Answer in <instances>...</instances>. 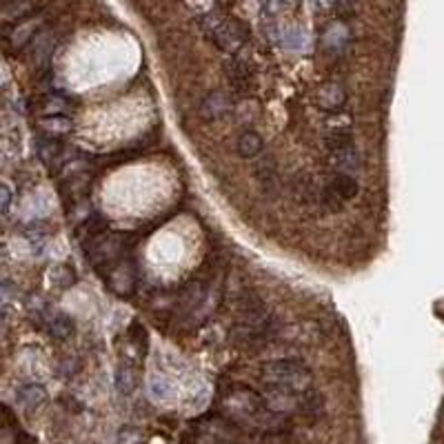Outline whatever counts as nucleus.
I'll use <instances>...</instances> for the list:
<instances>
[{
  "label": "nucleus",
  "instance_id": "f257e3e1",
  "mask_svg": "<svg viewBox=\"0 0 444 444\" xmlns=\"http://www.w3.org/2000/svg\"><path fill=\"white\" fill-rule=\"evenodd\" d=\"M262 378L271 386H285L294 391H307L311 382V371L300 360H271L260 367Z\"/></svg>",
  "mask_w": 444,
  "mask_h": 444
},
{
  "label": "nucleus",
  "instance_id": "f03ea898",
  "mask_svg": "<svg viewBox=\"0 0 444 444\" xmlns=\"http://www.w3.org/2000/svg\"><path fill=\"white\" fill-rule=\"evenodd\" d=\"M202 30L214 38L218 49L227 53H238L242 45L247 43V32L240 22L222 18L218 13H204L202 16Z\"/></svg>",
  "mask_w": 444,
  "mask_h": 444
},
{
  "label": "nucleus",
  "instance_id": "7ed1b4c3",
  "mask_svg": "<svg viewBox=\"0 0 444 444\" xmlns=\"http://www.w3.org/2000/svg\"><path fill=\"white\" fill-rule=\"evenodd\" d=\"M358 193V183L353 176H344V174H338L336 178L331 180L329 187L325 189L322 193V200L327 207H331V209H340V207L346 202L355 198Z\"/></svg>",
  "mask_w": 444,
  "mask_h": 444
},
{
  "label": "nucleus",
  "instance_id": "20e7f679",
  "mask_svg": "<svg viewBox=\"0 0 444 444\" xmlns=\"http://www.w3.org/2000/svg\"><path fill=\"white\" fill-rule=\"evenodd\" d=\"M346 103V91L338 82H325V85L315 91V105L322 109L325 114H336Z\"/></svg>",
  "mask_w": 444,
  "mask_h": 444
},
{
  "label": "nucleus",
  "instance_id": "39448f33",
  "mask_svg": "<svg viewBox=\"0 0 444 444\" xmlns=\"http://www.w3.org/2000/svg\"><path fill=\"white\" fill-rule=\"evenodd\" d=\"M329 162L338 174L353 176L360 169V154H358V149L351 145V147H344V149H338V151H331Z\"/></svg>",
  "mask_w": 444,
  "mask_h": 444
},
{
  "label": "nucleus",
  "instance_id": "423d86ee",
  "mask_svg": "<svg viewBox=\"0 0 444 444\" xmlns=\"http://www.w3.org/2000/svg\"><path fill=\"white\" fill-rule=\"evenodd\" d=\"M229 111H231V98H229L227 93H222V91H214V93H209V96H207V98H204L202 107H200L202 118H209V120L227 116Z\"/></svg>",
  "mask_w": 444,
  "mask_h": 444
},
{
  "label": "nucleus",
  "instance_id": "0eeeda50",
  "mask_svg": "<svg viewBox=\"0 0 444 444\" xmlns=\"http://www.w3.org/2000/svg\"><path fill=\"white\" fill-rule=\"evenodd\" d=\"M47 402V388L43 384H25L20 386L18 391V405L25 409V411H36L38 407H43Z\"/></svg>",
  "mask_w": 444,
  "mask_h": 444
},
{
  "label": "nucleus",
  "instance_id": "6e6552de",
  "mask_svg": "<svg viewBox=\"0 0 444 444\" xmlns=\"http://www.w3.org/2000/svg\"><path fill=\"white\" fill-rule=\"evenodd\" d=\"M229 82H231V87L235 91H240V93H247L249 89H252L254 76H252L249 67L242 60H233L229 65Z\"/></svg>",
  "mask_w": 444,
  "mask_h": 444
},
{
  "label": "nucleus",
  "instance_id": "1a4fd4ad",
  "mask_svg": "<svg viewBox=\"0 0 444 444\" xmlns=\"http://www.w3.org/2000/svg\"><path fill=\"white\" fill-rule=\"evenodd\" d=\"M63 154H65V143L60 141V138L47 136V138H40L38 141V156L45 164L58 162Z\"/></svg>",
  "mask_w": 444,
  "mask_h": 444
},
{
  "label": "nucleus",
  "instance_id": "9d476101",
  "mask_svg": "<svg viewBox=\"0 0 444 444\" xmlns=\"http://www.w3.org/2000/svg\"><path fill=\"white\" fill-rule=\"evenodd\" d=\"M114 384H116V391L124 398H129L136 386H138V378H136V369L127 363H122L118 369H116V378H114Z\"/></svg>",
  "mask_w": 444,
  "mask_h": 444
},
{
  "label": "nucleus",
  "instance_id": "9b49d317",
  "mask_svg": "<svg viewBox=\"0 0 444 444\" xmlns=\"http://www.w3.org/2000/svg\"><path fill=\"white\" fill-rule=\"evenodd\" d=\"M235 147H238V154L242 158H256V156H260L262 147H265V141H262V136L258 131H242L238 136Z\"/></svg>",
  "mask_w": 444,
  "mask_h": 444
},
{
  "label": "nucleus",
  "instance_id": "f8f14e48",
  "mask_svg": "<svg viewBox=\"0 0 444 444\" xmlns=\"http://www.w3.org/2000/svg\"><path fill=\"white\" fill-rule=\"evenodd\" d=\"M47 329L56 340H69L74 336L76 325L67 313H53L47 320Z\"/></svg>",
  "mask_w": 444,
  "mask_h": 444
},
{
  "label": "nucleus",
  "instance_id": "ddd939ff",
  "mask_svg": "<svg viewBox=\"0 0 444 444\" xmlns=\"http://www.w3.org/2000/svg\"><path fill=\"white\" fill-rule=\"evenodd\" d=\"M149 396L158 402H169L176 396V386L171 384V380L160 376V373H154L149 378Z\"/></svg>",
  "mask_w": 444,
  "mask_h": 444
},
{
  "label": "nucleus",
  "instance_id": "4468645a",
  "mask_svg": "<svg viewBox=\"0 0 444 444\" xmlns=\"http://www.w3.org/2000/svg\"><path fill=\"white\" fill-rule=\"evenodd\" d=\"M18 296V287L13 280L5 278V280H0V322H5L9 313H11V304Z\"/></svg>",
  "mask_w": 444,
  "mask_h": 444
},
{
  "label": "nucleus",
  "instance_id": "2eb2a0df",
  "mask_svg": "<svg viewBox=\"0 0 444 444\" xmlns=\"http://www.w3.org/2000/svg\"><path fill=\"white\" fill-rule=\"evenodd\" d=\"M280 43L291 51H302L309 43V36L302 27H287L285 32H280Z\"/></svg>",
  "mask_w": 444,
  "mask_h": 444
},
{
  "label": "nucleus",
  "instance_id": "dca6fc26",
  "mask_svg": "<svg viewBox=\"0 0 444 444\" xmlns=\"http://www.w3.org/2000/svg\"><path fill=\"white\" fill-rule=\"evenodd\" d=\"M325 145L331 151H338V149H344V147H351L353 145V136L349 131V127H333L327 136H325Z\"/></svg>",
  "mask_w": 444,
  "mask_h": 444
},
{
  "label": "nucleus",
  "instance_id": "f3484780",
  "mask_svg": "<svg viewBox=\"0 0 444 444\" xmlns=\"http://www.w3.org/2000/svg\"><path fill=\"white\" fill-rule=\"evenodd\" d=\"M40 127L47 131H56V133H67L74 129V120L67 116H47L40 120Z\"/></svg>",
  "mask_w": 444,
  "mask_h": 444
},
{
  "label": "nucleus",
  "instance_id": "a211bd4d",
  "mask_svg": "<svg viewBox=\"0 0 444 444\" xmlns=\"http://www.w3.org/2000/svg\"><path fill=\"white\" fill-rule=\"evenodd\" d=\"M285 9H287L285 0H265L262 7H260V18H262V22H265V25H269V22H273L278 16H280Z\"/></svg>",
  "mask_w": 444,
  "mask_h": 444
},
{
  "label": "nucleus",
  "instance_id": "6ab92c4d",
  "mask_svg": "<svg viewBox=\"0 0 444 444\" xmlns=\"http://www.w3.org/2000/svg\"><path fill=\"white\" fill-rule=\"evenodd\" d=\"M38 30V20H32V22H22L20 27H16L11 34V43L13 47H22L27 40H30L34 36V32Z\"/></svg>",
  "mask_w": 444,
  "mask_h": 444
},
{
  "label": "nucleus",
  "instance_id": "aec40b11",
  "mask_svg": "<svg viewBox=\"0 0 444 444\" xmlns=\"http://www.w3.org/2000/svg\"><path fill=\"white\" fill-rule=\"evenodd\" d=\"M346 36H349V32H346V27L340 25V22H333V25L329 27V30H327L325 40H327V45H329V47H342V45L346 43Z\"/></svg>",
  "mask_w": 444,
  "mask_h": 444
},
{
  "label": "nucleus",
  "instance_id": "412c9836",
  "mask_svg": "<svg viewBox=\"0 0 444 444\" xmlns=\"http://www.w3.org/2000/svg\"><path fill=\"white\" fill-rule=\"evenodd\" d=\"M145 436L138 426H122L118 431V444H143Z\"/></svg>",
  "mask_w": 444,
  "mask_h": 444
},
{
  "label": "nucleus",
  "instance_id": "4be33fe9",
  "mask_svg": "<svg viewBox=\"0 0 444 444\" xmlns=\"http://www.w3.org/2000/svg\"><path fill=\"white\" fill-rule=\"evenodd\" d=\"M25 238L30 240V244H34V247H40L45 240H47V231L40 227V225H32V227H27V231H25Z\"/></svg>",
  "mask_w": 444,
  "mask_h": 444
},
{
  "label": "nucleus",
  "instance_id": "5701e85b",
  "mask_svg": "<svg viewBox=\"0 0 444 444\" xmlns=\"http://www.w3.org/2000/svg\"><path fill=\"white\" fill-rule=\"evenodd\" d=\"M13 204V191L9 185H0V216H7Z\"/></svg>",
  "mask_w": 444,
  "mask_h": 444
},
{
  "label": "nucleus",
  "instance_id": "b1692460",
  "mask_svg": "<svg viewBox=\"0 0 444 444\" xmlns=\"http://www.w3.org/2000/svg\"><path fill=\"white\" fill-rule=\"evenodd\" d=\"M187 7L193 11V13H209L211 7H214V0H187Z\"/></svg>",
  "mask_w": 444,
  "mask_h": 444
},
{
  "label": "nucleus",
  "instance_id": "393cba45",
  "mask_svg": "<svg viewBox=\"0 0 444 444\" xmlns=\"http://www.w3.org/2000/svg\"><path fill=\"white\" fill-rule=\"evenodd\" d=\"M0 444H18L16 429H0Z\"/></svg>",
  "mask_w": 444,
  "mask_h": 444
},
{
  "label": "nucleus",
  "instance_id": "a878e982",
  "mask_svg": "<svg viewBox=\"0 0 444 444\" xmlns=\"http://www.w3.org/2000/svg\"><path fill=\"white\" fill-rule=\"evenodd\" d=\"M311 7L315 11H331L338 7V0H311Z\"/></svg>",
  "mask_w": 444,
  "mask_h": 444
},
{
  "label": "nucleus",
  "instance_id": "bb28decb",
  "mask_svg": "<svg viewBox=\"0 0 444 444\" xmlns=\"http://www.w3.org/2000/svg\"><path fill=\"white\" fill-rule=\"evenodd\" d=\"M285 3H287V9H291V7L298 5V0H285Z\"/></svg>",
  "mask_w": 444,
  "mask_h": 444
},
{
  "label": "nucleus",
  "instance_id": "cd10ccee",
  "mask_svg": "<svg viewBox=\"0 0 444 444\" xmlns=\"http://www.w3.org/2000/svg\"><path fill=\"white\" fill-rule=\"evenodd\" d=\"M0 3H5V0H0Z\"/></svg>",
  "mask_w": 444,
  "mask_h": 444
}]
</instances>
